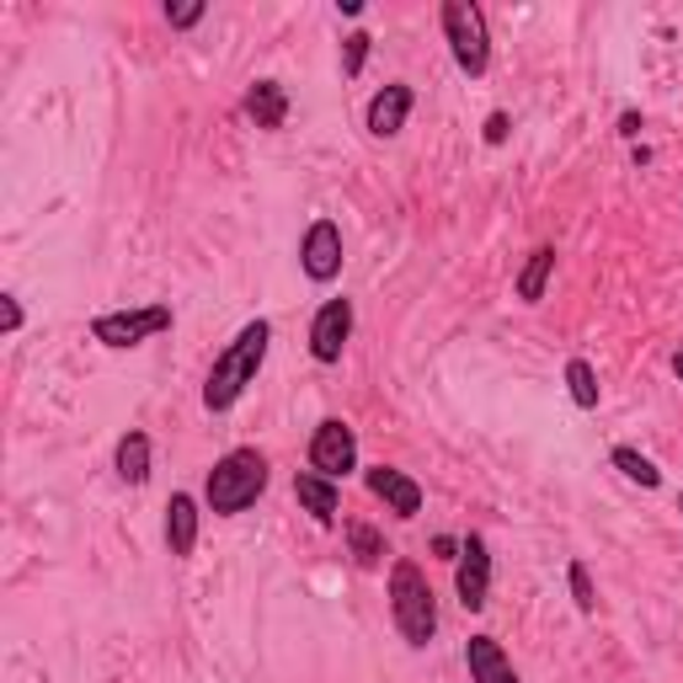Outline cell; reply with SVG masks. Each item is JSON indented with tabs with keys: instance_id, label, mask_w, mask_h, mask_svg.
Here are the masks:
<instances>
[{
	"instance_id": "20",
	"label": "cell",
	"mask_w": 683,
	"mask_h": 683,
	"mask_svg": "<svg viewBox=\"0 0 683 683\" xmlns=\"http://www.w3.org/2000/svg\"><path fill=\"white\" fill-rule=\"evenodd\" d=\"M348 539H353V556H358V566H379L390 550H385V539L368 528V523H348Z\"/></svg>"
},
{
	"instance_id": "6",
	"label": "cell",
	"mask_w": 683,
	"mask_h": 683,
	"mask_svg": "<svg viewBox=\"0 0 683 683\" xmlns=\"http://www.w3.org/2000/svg\"><path fill=\"white\" fill-rule=\"evenodd\" d=\"M310 470L326 481H342L358 470V433L342 417H326L321 428L310 433Z\"/></svg>"
},
{
	"instance_id": "23",
	"label": "cell",
	"mask_w": 683,
	"mask_h": 683,
	"mask_svg": "<svg viewBox=\"0 0 683 683\" xmlns=\"http://www.w3.org/2000/svg\"><path fill=\"white\" fill-rule=\"evenodd\" d=\"M203 11H208L203 0H187V5H166V22H171V27H198Z\"/></svg>"
},
{
	"instance_id": "12",
	"label": "cell",
	"mask_w": 683,
	"mask_h": 683,
	"mask_svg": "<svg viewBox=\"0 0 683 683\" xmlns=\"http://www.w3.org/2000/svg\"><path fill=\"white\" fill-rule=\"evenodd\" d=\"M193 545H198V502H193L187 491H177V497L166 502V550H171L177 561H187Z\"/></svg>"
},
{
	"instance_id": "17",
	"label": "cell",
	"mask_w": 683,
	"mask_h": 683,
	"mask_svg": "<svg viewBox=\"0 0 683 683\" xmlns=\"http://www.w3.org/2000/svg\"><path fill=\"white\" fill-rule=\"evenodd\" d=\"M113 465H118V476L128 486H145L150 481V439L139 433V428H128L118 439V454H113Z\"/></svg>"
},
{
	"instance_id": "27",
	"label": "cell",
	"mask_w": 683,
	"mask_h": 683,
	"mask_svg": "<svg viewBox=\"0 0 683 683\" xmlns=\"http://www.w3.org/2000/svg\"><path fill=\"white\" fill-rule=\"evenodd\" d=\"M433 550H439L443 561H459V545H454V539H433Z\"/></svg>"
},
{
	"instance_id": "15",
	"label": "cell",
	"mask_w": 683,
	"mask_h": 683,
	"mask_svg": "<svg viewBox=\"0 0 683 683\" xmlns=\"http://www.w3.org/2000/svg\"><path fill=\"white\" fill-rule=\"evenodd\" d=\"M246 118L257 123V128H283L288 123V91H283L278 81H257L251 91H246Z\"/></svg>"
},
{
	"instance_id": "21",
	"label": "cell",
	"mask_w": 683,
	"mask_h": 683,
	"mask_svg": "<svg viewBox=\"0 0 683 683\" xmlns=\"http://www.w3.org/2000/svg\"><path fill=\"white\" fill-rule=\"evenodd\" d=\"M566 582H571V603H577L582 614H599V593H593V577H588V566L571 561V566H566Z\"/></svg>"
},
{
	"instance_id": "16",
	"label": "cell",
	"mask_w": 683,
	"mask_h": 683,
	"mask_svg": "<svg viewBox=\"0 0 683 683\" xmlns=\"http://www.w3.org/2000/svg\"><path fill=\"white\" fill-rule=\"evenodd\" d=\"M550 273H556V246H534V251H528V262H523L519 283H513L523 305H539V299H545V288H550Z\"/></svg>"
},
{
	"instance_id": "3",
	"label": "cell",
	"mask_w": 683,
	"mask_h": 683,
	"mask_svg": "<svg viewBox=\"0 0 683 683\" xmlns=\"http://www.w3.org/2000/svg\"><path fill=\"white\" fill-rule=\"evenodd\" d=\"M390 614H396V630L406 636V646H428L439 636V603H433V588L417 561L390 566Z\"/></svg>"
},
{
	"instance_id": "18",
	"label": "cell",
	"mask_w": 683,
	"mask_h": 683,
	"mask_svg": "<svg viewBox=\"0 0 683 683\" xmlns=\"http://www.w3.org/2000/svg\"><path fill=\"white\" fill-rule=\"evenodd\" d=\"M608 459H614V470H619V476H625V481L646 486V491H657V486H662V470H657V465H651V459H646L641 448H630V443H619V448H614V454H608Z\"/></svg>"
},
{
	"instance_id": "13",
	"label": "cell",
	"mask_w": 683,
	"mask_h": 683,
	"mask_svg": "<svg viewBox=\"0 0 683 683\" xmlns=\"http://www.w3.org/2000/svg\"><path fill=\"white\" fill-rule=\"evenodd\" d=\"M465 662H470V683H519V673H513V662H508V651H502L497 636H470Z\"/></svg>"
},
{
	"instance_id": "9",
	"label": "cell",
	"mask_w": 683,
	"mask_h": 683,
	"mask_svg": "<svg viewBox=\"0 0 683 683\" xmlns=\"http://www.w3.org/2000/svg\"><path fill=\"white\" fill-rule=\"evenodd\" d=\"M299 267H305V278L310 283H331L342 273V230H337L331 219H316V225L305 230V241H299Z\"/></svg>"
},
{
	"instance_id": "14",
	"label": "cell",
	"mask_w": 683,
	"mask_h": 683,
	"mask_svg": "<svg viewBox=\"0 0 683 683\" xmlns=\"http://www.w3.org/2000/svg\"><path fill=\"white\" fill-rule=\"evenodd\" d=\"M294 497H299V508H305L316 523H331L337 519V508H342L337 481H326V476H316V470H299V476H294Z\"/></svg>"
},
{
	"instance_id": "26",
	"label": "cell",
	"mask_w": 683,
	"mask_h": 683,
	"mask_svg": "<svg viewBox=\"0 0 683 683\" xmlns=\"http://www.w3.org/2000/svg\"><path fill=\"white\" fill-rule=\"evenodd\" d=\"M619 134L636 139V134H641V113H619Z\"/></svg>"
},
{
	"instance_id": "5",
	"label": "cell",
	"mask_w": 683,
	"mask_h": 683,
	"mask_svg": "<svg viewBox=\"0 0 683 683\" xmlns=\"http://www.w3.org/2000/svg\"><path fill=\"white\" fill-rule=\"evenodd\" d=\"M171 305H139V310H102L96 321H91V337L102 342V348H139V342H150V337H161L171 331Z\"/></svg>"
},
{
	"instance_id": "4",
	"label": "cell",
	"mask_w": 683,
	"mask_h": 683,
	"mask_svg": "<svg viewBox=\"0 0 683 683\" xmlns=\"http://www.w3.org/2000/svg\"><path fill=\"white\" fill-rule=\"evenodd\" d=\"M443 38H448V54L465 76H486L491 33H486V11L476 0H443Z\"/></svg>"
},
{
	"instance_id": "1",
	"label": "cell",
	"mask_w": 683,
	"mask_h": 683,
	"mask_svg": "<svg viewBox=\"0 0 683 683\" xmlns=\"http://www.w3.org/2000/svg\"><path fill=\"white\" fill-rule=\"evenodd\" d=\"M267 348H273V326L267 321H246L236 331V342L214 358L208 379H203V406L208 411H230V406L246 396V385H257L262 363H267Z\"/></svg>"
},
{
	"instance_id": "2",
	"label": "cell",
	"mask_w": 683,
	"mask_h": 683,
	"mask_svg": "<svg viewBox=\"0 0 683 683\" xmlns=\"http://www.w3.org/2000/svg\"><path fill=\"white\" fill-rule=\"evenodd\" d=\"M262 491H267V459H262L257 448H230V454L208 470V486H203L208 513H219V519L246 513Z\"/></svg>"
},
{
	"instance_id": "28",
	"label": "cell",
	"mask_w": 683,
	"mask_h": 683,
	"mask_svg": "<svg viewBox=\"0 0 683 683\" xmlns=\"http://www.w3.org/2000/svg\"><path fill=\"white\" fill-rule=\"evenodd\" d=\"M673 374H679V379H683V353H673Z\"/></svg>"
},
{
	"instance_id": "24",
	"label": "cell",
	"mask_w": 683,
	"mask_h": 683,
	"mask_svg": "<svg viewBox=\"0 0 683 683\" xmlns=\"http://www.w3.org/2000/svg\"><path fill=\"white\" fill-rule=\"evenodd\" d=\"M0 310H5V337L22 331V299L16 294H0Z\"/></svg>"
},
{
	"instance_id": "7",
	"label": "cell",
	"mask_w": 683,
	"mask_h": 683,
	"mask_svg": "<svg viewBox=\"0 0 683 683\" xmlns=\"http://www.w3.org/2000/svg\"><path fill=\"white\" fill-rule=\"evenodd\" d=\"M353 337V299H326L310 321V358L316 363H342V348Z\"/></svg>"
},
{
	"instance_id": "25",
	"label": "cell",
	"mask_w": 683,
	"mask_h": 683,
	"mask_svg": "<svg viewBox=\"0 0 683 683\" xmlns=\"http://www.w3.org/2000/svg\"><path fill=\"white\" fill-rule=\"evenodd\" d=\"M508 128H513L508 113H491V118H486V145H502V139H508Z\"/></svg>"
},
{
	"instance_id": "22",
	"label": "cell",
	"mask_w": 683,
	"mask_h": 683,
	"mask_svg": "<svg viewBox=\"0 0 683 683\" xmlns=\"http://www.w3.org/2000/svg\"><path fill=\"white\" fill-rule=\"evenodd\" d=\"M368 33H348L342 38V76H363V59H368Z\"/></svg>"
},
{
	"instance_id": "8",
	"label": "cell",
	"mask_w": 683,
	"mask_h": 683,
	"mask_svg": "<svg viewBox=\"0 0 683 683\" xmlns=\"http://www.w3.org/2000/svg\"><path fill=\"white\" fill-rule=\"evenodd\" d=\"M454 593L465 608H486L491 599V550H486L481 534H470L459 545V561H454Z\"/></svg>"
},
{
	"instance_id": "19",
	"label": "cell",
	"mask_w": 683,
	"mask_h": 683,
	"mask_svg": "<svg viewBox=\"0 0 683 683\" xmlns=\"http://www.w3.org/2000/svg\"><path fill=\"white\" fill-rule=\"evenodd\" d=\"M566 390H571V401L582 406V411H599V374H593L588 358L566 363Z\"/></svg>"
},
{
	"instance_id": "11",
	"label": "cell",
	"mask_w": 683,
	"mask_h": 683,
	"mask_svg": "<svg viewBox=\"0 0 683 683\" xmlns=\"http://www.w3.org/2000/svg\"><path fill=\"white\" fill-rule=\"evenodd\" d=\"M411 86H385V91H374V102H368V113H363V123H368V134L374 139H396L406 128V118H411Z\"/></svg>"
},
{
	"instance_id": "29",
	"label": "cell",
	"mask_w": 683,
	"mask_h": 683,
	"mask_svg": "<svg viewBox=\"0 0 683 683\" xmlns=\"http://www.w3.org/2000/svg\"><path fill=\"white\" fill-rule=\"evenodd\" d=\"M679 513H683V497H679Z\"/></svg>"
},
{
	"instance_id": "10",
	"label": "cell",
	"mask_w": 683,
	"mask_h": 683,
	"mask_svg": "<svg viewBox=\"0 0 683 683\" xmlns=\"http://www.w3.org/2000/svg\"><path fill=\"white\" fill-rule=\"evenodd\" d=\"M363 481H368V491H374L396 519H417V513H422V486L411 481L406 470H396V465H374Z\"/></svg>"
}]
</instances>
